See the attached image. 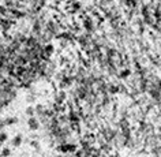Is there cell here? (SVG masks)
I'll use <instances>...</instances> for the list:
<instances>
[{
  "label": "cell",
  "mask_w": 161,
  "mask_h": 157,
  "mask_svg": "<svg viewBox=\"0 0 161 157\" xmlns=\"http://www.w3.org/2000/svg\"><path fill=\"white\" fill-rule=\"evenodd\" d=\"M83 25H85V27H86V29H89V27L92 26V21H90V19H89V21H87V19H86V21L83 22Z\"/></svg>",
  "instance_id": "obj_7"
},
{
  "label": "cell",
  "mask_w": 161,
  "mask_h": 157,
  "mask_svg": "<svg viewBox=\"0 0 161 157\" xmlns=\"http://www.w3.org/2000/svg\"><path fill=\"white\" fill-rule=\"evenodd\" d=\"M27 126H29L30 130H38L40 128V122L36 116H31V118L27 119Z\"/></svg>",
  "instance_id": "obj_3"
},
{
  "label": "cell",
  "mask_w": 161,
  "mask_h": 157,
  "mask_svg": "<svg viewBox=\"0 0 161 157\" xmlns=\"http://www.w3.org/2000/svg\"><path fill=\"white\" fill-rule=\"evenodd\" d=\"M23 142V139H22V135L21 134H18V135H15L14 138H13V146L15 148H18V146H21Z\"/></svg>",
  "instance_id": "obj_4"
},
{
  "label": "cell",
  "mask_w": 161,
  "mask_h": 157,
  "mask_svg": "<svg viewBox=\"0 0 161 157\" xmlns=\"http://www.w3.org/2000/svg\"><path fill=\"white\" fill-rule=\"evenodd\" d=\"M152 94H153V97H154L156 100H158V101H161V75L156 79V82L153 83Z\"/></svg>",
  "instance_id": "obj_1"
},
{
  "label": "cell",
  "mask_w": 161,
  "mask_h": 157,
  "mask_svg": "<svg viewBox=\"0 0 161 157\" xmlns=\"http://www.w3.org/2000/svg\"><path fill=\"white\" fill-rule=\"evenodd\" d=\"M23 71H25V67H23V66H19V67H17V75H21Z\"/></svg>",
  "instance_id": "obj_6"
},
{
  "label": "cell",
  "mask_w": 161,
  "mask_h": 157,
  "mask_svg": "<svg viewBox=\"0 0 161 157\" xmlns=\"http://www.w3.org/2000/svg\"><path fill=\"white\" fill-rule=\"evenodd\" d=\"M26 115L29 116V118H31V116H34V114H36V109H34V105H29L26 108Z\"/></svg>",
  "instance_id": "obj_5"
},
{
  "label": "cell",
  "mask_w": 161,
  "mask_h": 157,
  "mask_svg": "<svg viewBox=\"0 0 161 157\" xmlns=\"http://www.w3.org/2000/svg\"><path fill=\"white\" fill-rule=\"evenodd\" d=\"M42 52L49 58V56H52L56 52V47L52 42H47V44H44V47H42Z\"/></svg>",
  "instance_id": "obj_2"
}]
</instances>
